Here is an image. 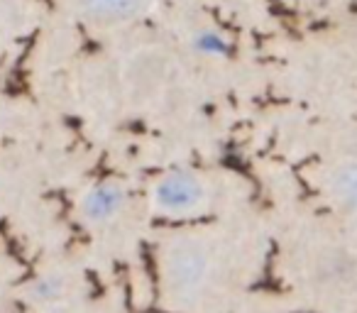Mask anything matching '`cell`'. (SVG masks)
I'll use <instances>...</instances> for the list:
<instances>
[{
    "label": "cell",
    "mask_w": 357,
    "mask_h": 313,
    "mask_svg": "<svg viewBox=\"0 0 357 313\" xmlns=\"http://www.w3.org/2000/svg\"><path fill=\"white\" fill-rule=\"evenodd\" d=\"M64 287H66V282L59 277V274H45V277L35 279V282L30 284L27 293H30L32 301L50 303V301H56V298L64 293Z\"/></svg>",
    "instance_id": "52a82bcc"
},
{
    "label": "cell",
    "mask_w": 357,
    "mask_h": 313,
    "mask_svg": "<svg viewBox=\"0 0 357 313\" xmlns=\"http://www.w3.org/2000/svg\"><path fill=\"white\" fill-rule=\"evenodd\" d=\"M128 206V189L118 181H100L91 186L81 199V218L91 225H103L115 220Z\"/></svg>",
    "instance_id": "277c9868"
},
{
    "label": "cell",
    "mask_w": 357,
    "mask_h": 313,
    "mask_svg": "<svg viewBox=\"0 0 357 313\" xmlns=\"http://www.w3.org/2000/svg\"><path fill=\"white\" fill-rule=\"evenodd\" d=\"M211 269V259L201 245L181 243L167 257V287L174 296H191L201 289Z\"/></svg>",
    "instance_id": "7a4b0ae2"
},
{
    "label": "cell",
    "mask_w": 357,
    "mask_h": 313,
    "mask_svg": "<svg viewBox=\"0 0 357 313\" xmlns=\"http://www.w3.org/2000/svg\"><path fill=\"white\" fill-rule=\"evenodd\" d=\"M152 204L159 213L189 215L206 204V184L191 171H172L154 184Z\"/></svg>",
    "instance_id": "6da1fadb"
},
{
    "label": "cell",
    "mask_w": 357,
    "mask_h": 313,
    "mask_svg": "<svg viewBox=\"0 0 357 313\" xmlns=\"http://www.w3.org/2000/svg\"><path fill=\"white\" fill-rule=\"evenodd\" d=\"M328 189L347 211H357V162H342L328 174Z\"/></svg>",
    "instance_id": "5b68a950"
},
{
    "label": "cell",
    "mask_w": 357,
    "mask_h": 313,
    "mask_svg": "<svg viewBox=\"0 0 357 313\" xmlns=\"http://www.w3.org/2000/svg\"><path fill=\"white\" fill-rule=\"evenodd\" d=\"M84 20L96 25H123L152 13L154 0H74Z\"/></svg>",
    "instance_id": "3957f363"
},
{
    "label": "cell",
    "mask_w": 357,
    "mask_h": 313,
    "mask_svg": "<svg viewBox=\"0 0 357 313\" xmlns=\"http://www.w3.org/2000/svg\"><path fill=\"white\" fill-rule=\"evenodd\" d=\"M191 47L196 54L208 56V59H223L230 54V42L223 32L213 30V27H204V30L194 32L191 37Z\"/></svg>",
    "instance_id": "8992f818"
}]
</instances>
